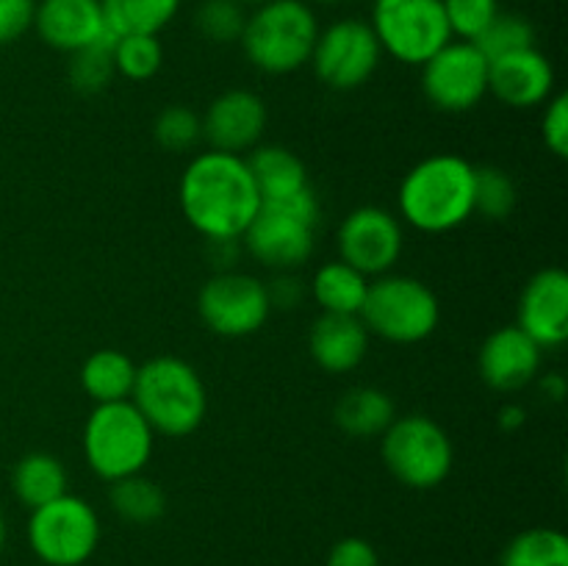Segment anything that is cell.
<instances>
[{"label": "cell", "mask_w": 568, "mask_h": 566, "mask_svg": "<svg viewBox=\"0 0 568 566\" xmlns=\"http://www.w3.org/2000/svg\"><path fill=\"white\" fill-rule=\"evenodd\" d=\"M189 225L209 242H236L261 211V192L247 159L222 150L194 155L178 183Z\"/></svg>", "instance_id": "cell-1"}, {"label": "cell", "mask_w": 568, "mask_h": 566, "mask_svg": "<svg viewBox=\"0 0 568 566\" xmlns=\"http://www.w3.org/2000/svg\"><path fill=\"white\" fill-rule=\"evenodd\" d=\"M399 216L422 233H449L475 216V164L436 153L408 170L397 194Z\"/></svg>", "instance_id": "cell-2"}, {"label": "cell", "mask_w": 568, "mask_h": 566, "mask_svg": "<svg viewBox=\"0 0 568 566\" xmlns=\"http://www.w3.org/2000/svg\"><path fill=\"white\" fill-rule=\"evenodd\" d=\"M131 403L148 420L155 436L183 438L197 431L209 411V394L200 372L178 355H155L136 366Z\"/></svg>", "instance_id": "cell-3"}, {"label": "cell", "mask_w": 568, "mask_h": 566, "mask_svg": "<svg viewBox=\"0 0 568 566\" xmlns=\"http://www.w3.org/2000/svg\"><path fill=\"white\" fill-rule=\"evenodd\" d=\"M320 22L305 0H270L247 14L242 50L255 70L266 75H288L311 61Z\"/></svg>", "instance_id": "cell-4"}, {"label": "cell", "mask_w": 568, "mask_h": 566, "mask_svg": "<svg viewBox=\"0 0 568 566\" xmlns=\"http://www.w3.org/2000/svg\"><path fill=\"white\" fill-rule=\"evenodd\" d=\"M320 214V198L311 186L292 198L266 200L244 231L242 242L258 264L277 272H292L314 255Z\"/></svg>", "instance_id": "cell-5"}, {"label": "cell", "mask_w": 568, "mask_h": 566, "mask_svg": "<svg viewBox=\"0 0 568 566\" xmlns=\"http://www.w3.org/2000/svg\"><path fill=\"white\" fill-rule=\"evenodd\" d=\"M83 458L105 483L139 475L153 458L155 433L131 400L100 403L83 425Z\"/></svg>", "instance_id": "cell-6"}, {"label": "cell", "mask_w": 568, "mask_h": 566, "mask_svg": "<svg viewBox=\"0 0 568 566\" xmlns=\"http://www.w3.org/2000/svg\"><path fill=\"white\" fill-rule=\"evenodd\" d=\"M358 316L369 336H381L392 344H419L436 333L442 305L425 281L386 272L369 283Z\"/></svg>", "instance_id": "cell-7"}, {"label": "cell", "mask_w": 568, "mask_h": 566, "mask_svg": "<svg viewBox=\"0 0 568 566\" xmlns=\"http://www.w3.org/2000/svg\"><path fill=\"white\" fill-rule=\"evenodd\" d=\"M381 455L386 469L416 492L442 486L455 466L453 438L425 414L394 416L381 436Z\"/></svg>", "instance_id": "cell-8"}, {"label": "cell", "mask_w": 568, "mask_h": 566, "mask_svg": "<svg viewBox=\"0 0 568 566\" xmlns=\"http://www.w3.org/2000/svg\"><path fill=\"white\" fill-rule=\"evenodd\" d=\"M100 516L75 494H61L28 516V547L48 566H81L100 544Z\"/></svg>", "instance_id": "cell-9"}, {"label": "cell", "mask_w": 568, "mask_h": 566, "mask_svg": "<svg viewBox=\"0 0 568 566\" xmlns=\"http://www.w3.org/2000/svg\"><path fill=\"white\" fill-rule=\"evenodd\" d=\"M369 26L383 53L410 67H422L453 39L442 0H375Z\"/></svg>", "instance_id": "cell-10"}, {"label": "cell", "mask_w": 568, "mask_h": 566, "mask_svg": "<svg viewBox=\"0 0 568 566\" xmlns=\"http://www.w3.org/2000/svg\"><path fill=\"white\" fill-rule=\"evenodd\" d=\"M381 42L369 22L347 17V20H336L327 28H320L308 64L314 67V75L325 87L336 89V92H353V89L369 83V78L381 67Z\"/></svg>", "instance_id": "cell-11"}, {"label": "cell", "mask_w": 568, "mask_h": 566, "mask_svg": "<svg viewBox=\"0 0 568 566\" xmlns=\"http://www.w3.org/2000/svg\"><path fill=\"white\" fill-rule=\"evenodd\" d=\"M200 320L211 333L244 338L258 333L272 314L270 289L247 272L225 270L209 277L197 297Z\"/></svg>", "instance_id": "cell-12"}, {"label": "cell", "mask_w": 568, "mask_h": 566, "mask_svg": "<svg viewBox=\"0 0 568 566\" xmlns=\"http://www.w3.org/2000/svg\"><path fill=\"white\" fill-rule=\"evenodd\" d=\"M422 92L444 114L471 111L488 94V59L475 42L449 39L422 64Z\"/></svg>", "instance_id": "cell-13"}, {"label": "cell", "mask_w": 568, "mask_h": 566, "mask_svg": "<svg viewBox=\"0 0 568 566\" xmlns=\"http://www.w3.org/2000/svg\"><path fill=\"white\" fill-rule=\"evenodd\" d=\"M338 259L366 277H381L394 270L405 247L403 222L381 205H361L349 211L336 233Z\"/></svg>", "instance_id": "cell-14"}, {"label": "cell", "mask_w": 568, "mask_h": 566, "mask_svg": "<svg viewBox=\"0 0 568 566\" xmlns=\"http://www.w3.org/2000/svg\"><path fill=\"white\" fill-rule=\"evenodd\" d=\"M203 139L211 150L222 153H247L261 142L266 131V103L250 89H227L214 98L200 117Z\"/></svg>", "instance_id": "cell-15"}, {"label": "cell", "mask_w": 568, "mask_h": 566, "mask_svg": "<svg viewBox=\"0 0 568 566\" xmlns=\"http://www.w3.org/2000/svg\"><path fill=\"white\" fill-rule=\"evenodd\" d=\"M544 347L532 342L519 325L497 327L491 336L483 342L477 355V370L483 383L494 392H519L530 386L541 375Z\"/></svg>", "instance_id": "cell-16"}, {"label": "cell", "mask_w": 568, "mask_h": 566, "mask_svg": "<svg viewBox=\"0 0 568 566\" xmlns=\"http://www.w3.org/2000/svg\"><path fill=\"white\" fill-rule=\"evenodd\" d=\"M516 325L541 347H560L568 336V275L547 266L525 283Z\"/></svg>", "instance_id": "cell-17"}, {"label": "cell", "mask_w": 568, "mask_h": 566, "mask_svg": "<svg viewBox=\"0 0 568 566\" xmlns=\"http://www.w3.org/2000/svg\"><path fill=\"white\" fill-rule=\"evenodd\" d=\"M488 94L508 109H536L555 94V67L538 48L488 61Z\"/></svg>", "instance_id": "cell-18"}, {"label": "cell", "mask_w": 568, "mask_h": 566, "mask_svg": "<svg viewBox=\"0 0 568 566\" xmlns=\"http://www.w3.org/2000/svg\"><path fill=\"white\" fill-rule=\"evenodd\" d=\"M33 28L48 48L75 53L109 37L100 0H39Z\"/></svg>", "instance_id": "cell-19"}, {"label": "cell", "mask_w": 568, "mask_h": 566, "mask_svg": "<svg viewBox=\"0 0 568 566\" xmlns=\"http://www.w3.org/2000/svg\"><path fill=\"white\" fill-rule=\"evenodd\" d=\"M311 358L327 375H344L369 353V331L355 314H322L308 333Z\"/></svg>", "instance_id": "cell-20"}, {"label": "cell", "mask_w": 568, "mask_h": 566, "mask_svg": "<svg viewBox=\"0 0 568 566\" xmlns=\"http://www.w3.org/2000/svg\"><path fill=\"white\" fill-rule=\"evenodd\" d=\"M247 166L255 178L261 200H283L308 189V170L297 153L277 144H255L247 155Z\"/></svg>", "instance_id": "cell-21"}, {"label": "cell", "mask_w": 568, "mask_h": 566, "mask_svg": "<svg viewBox=\"0 0 568 566\" xmlns=\"http://www.w3.org/2000/svg\"><path fill=\"white\" fill-rule=\"evenodd\" d=\"M369 277L347 261H325L311 277V297L322 314H361L369 292Z\"/></svg>", "instance_id": "cell-22"}, {"label": "cell", "mask_w": 568, "mask_h": 566, "mask_svg": "<svg viewBox=\"0 0 568 566\" xmlns=\"http://www.w3.org/2000/svg\"><path fill=\"white\" fill-rule=\"evenodd\" d=\"M394 400L383 388L375 386H355L336 403L333 420L347 436L353 438H375L383 436L394 422Z\"/></svg>", "instance_id": "cell-23"}, {"label": "cell", "mask_w": 568, "mask_h": 566, "mask_svg": "<svg viewBox=\"0 0 568 566\" xmlns=\"http://www.w3.org/2000/svg\"><path fill=\"white\" fill-rule=\"evenodd\" d=\"M67 486H70V477H67L64 464L50 453L22 455L11 472V492L28 511L67 494Z\"/></svg>", "instance_id": "cell-24"}, {"label": "cell", "mask_w": 568, "mask_h": 566, "mask_svg": "<svg viewBox=\"0 0 568 566\" xmlns=\"http://www.w3.org/2000/svg\"><path fill=\"white\" fill-rule=\"evenodd\" d=\"M136 364L120 350H98L81 366V386L94 403H120L131 400Z\"/></svg>", "instance_id": "cell-25"}, {"label": "cell", "mask_w": 568, "mask_h": 566, "mask_svg": "<svg viewBox=\"0 0 568 566\" xmlns=\"http://www.w3.org/2000/svg\"><path fill=\"white\" fill-rule=\"evenodd\" d=\"M105 26L116 37L164 31L181 11V0H100Z\"/></svg>", "instance_id": "cell-26"}, {"label": "cell", "mask_w": 568, "mask_h": 566, "mask_svg": "<svg viewBox=\"0 0 568 566\" xmlns=\"http://www.w3.org/2000/svg\"><path fill=\"white\" fill-rule=\"evenodd\" d=\"M109 503L122 522L131 525H153L164 516L166 494L155 481L144 477L142 472L131 477L114 481L109 488Z\"/></svg>", "instance_id": "cell-27"}, {"label": "cell", "mask_w": 568, "mask_h": 566, "mask_svg": "<svg viewBox=\"0 0 568 566\" xmlns=\"http://www.w3.org/2000/svg\"><path fill=\"white\" fill-rule=\"evenodd\" d=\"M499 566H568V538L555 527L521 530L503 549Z\"/></svg>", "instance_id": "cell-28"}, {"label": "cell", "mask_w": 568, "mask_h": 566, "mask_svg": "<svg viewBox=\"0 0 568 566\" xmlns=\"http://www.w3.org/2000/svg\"><path fill=\"white\" fill-rule=\"evenodd\" d=\"M116 33H109L100 42L89 44V48L75 50L70 53V64H67V78H70V87L81 94H98L103 92L111 83L114 72V55H111V48H114Z\"/></svg>", "instance_id": "cell-29"}, {"label": "cell", "mask_w": 568, "mask_h": 566, "mask_svg": "<svg viewBox=\"0 0 568 566\" xmlns=\"http://www.w3.org/2000/svg\"><path fill=\"white\" fill-rule=\"evenodd\" d=\"M114 72L128 81H150L164 64V48L155 33H125L114 39Z\"/></svg>", "instance_id": "cell-30"}, {"label": "cell", "mask_w": 568, "mask_h": 566, "mask_svg": "<svg viewBox=\"0 0 568 566\" xmlns=\"http://www.w3.org/2000/svg\"><path fill=\"white\" fill-rule=\"evenodd\" d=\"M516 200L519 192L508 172L499 166H475V214L491 222L508 220L516 209Z\"/></svg>", "instance_id": "cell-31"}, {"label": "cell", "mask_w": 568, "mask_h": 566, "mask_svg": "<svg viewBox=\"0 0 568 566\" xmlns=\"http://www.w3.org/2000/svg\"><path fill=\"white\" fill-rule=\"evenodd\" d=\"M475 44L488 61L503 59V55L516 53V50L536 48V28H532V22L527 17L499 11Z\"/></svg>", "instance_id": "cell-32"}, {"label": "cell", "mask_w": 568, "mask_h": 566, "mask_svg": "<svg viewBox=\"0 0 568 566\" xmlns=\"http://www.w3.org/2000/svg\"><path fill=\"white\" fill-rule=\"evenodd\" d=\"M247 11L239 0H203L194 14V26L209 42L231 44L242 39Z\"/></svg>", "instance_id": "cell-33"}, {"label": "cell", "mask_w": 568, "mask_h": 566, "mask_svg": "<svg viewBox=\"0 0 568 566\" xmlns=\"http://www.w3.org/2000/svg\"><path fill=\"white\" fill-rule=\"evenodd\" d=\"M153 137L161 150L170 153H186L203 139V122L186 105H166L153 122Z\"/></svg>", "instance_id": "cell-34"}, {"label": "cell", "mask_w": 568, "mask_h": 566, "mask_svg": "<svg viewBox=\"0 0 568 566\" xmlns=\"http://www.w3.org/2000/svg\"><path fill=\"white\" fill-rule=\"evenodd\" d=\"M442 3L449 33L464 42H477L499 14V0H442Z\"/></svg>", "instance_id": "cell-35"}, {"label": "cell", "mask_w": 568, "mask_h": 566, "mask_svg": "<svg viewBox=\"0 0 568 566\" xmlns=\"http://www.w3.org/2000/svg\"><path fill=\"white\" fill-rule=\"evenodd\" d=\"M541 133L547 148L552 150L558 159L568 155V98L566 94H552L547 100V111L541 120Z\"/></svg>", "instance_id": "cell-36"}, {"label": "cell", "mask_w": 568, "mask_h": 566, "mask_svg": "<svg viewBox=\"0 0 568 566\" xmlns=\"http://www.w3.org/2000/svg\"><path fill=\"white\" fill-rule=\"evenodd\" d=\"M37 0H0V48L17 42L28 28H33Z\"/></svg>", "instance_id": "cell-37"}, {"label": "cell", "mask_w": 568, "mask_h": 566, "mask_svg": "<svg viewBox=\"0 0 568 566\" xmlns=\"http://www.w3.org/2000/svg\"><path fill=\"white\" fill-rule=\"evenodd\" d=\"M325 566H381V558H377V549L366 538L347 536L333 544Z\"/></svg>", "instance_id": "cell-38"}, {"label": "cell", "mask_w": 568, "mask_h": 566, "mask_svg": "<svg viewBox=\"0 0 568 566\" xmlns=\"http://www.w3.org/2000/svg\"><path fill=\"white\" fill-rule=\"evenodd\" d=\"M270 289V300H272V309L275 305H281V309H294L297 305V300L303 297V286H300V281H294L288 272H281V275L272 281Z\"/></svg>", "instance_id": "cell-39"}, {"label": "cell", "mask_w": 568, "mask_h": 566, "mask_svg": "<svg viewBox=\"0 0 568 566\" xmlns=\"http://www.w3.org/2000/svg\"><path fill=\"white\" fill-rule=\"evenodd\" d=\"M499 427H503V431H508V433H514V431H519L521 425H525L527 422V411L521 408L519 403H505L503 408H499Z\"/></svg>", "instance_id": "cell-40"}, {"label": "cell", "mask_w": 568, "mask_h": 566, "mask_svg": "<svg viewBox=\"0 0 568 566\" xmlns=\"http://www.w3.org/2000/svg\"><path fill=\"white\" fill-rule=\"evenodd\" d=\"M541 392H544V397L560 403L566 394V377L558 375V372H549V375L541 377Z\"/></svg>", "instance_id": "cell-41"}, {"label": "cell", "mask_w": 568, "mask_h": 566, "mask_svg": "<svg viewBox=\"0 0 568 566\" xmlns=\"http://www.w3.org/2000/svg\"><path fill=\"white\" fill-rule=\"evenodd\" d=\"M6 538H9V525H6V514L3 508H0V553H3L6 547Z\"/></svg>", "instance_id": "cell-42"}, {"label": "cell", "mask_w": 568, "mask_h": 566, "mask_svg": "<svg viewBox=\"0 0 568 566\" xmlns=\"http://www.w3.org/2000/svg\"><path fill=\"white\" fill-rule=\"evenodd\" d=\"M239 3H242V6H253V9H258V6L270 3V0H239Z\"/></svg>", "instance_id": "cell-43"}, {"label": "cell", "mask_w": 568, "mask_h": 566, "mask_svg": "<svg viewBox=\"0 0 568 566\" xmlns=\"http://www.w3.org/2000/svg\"><path fill=\"white\" fill-rule=\"evenodd\" d=\"M314 3H320V6H338V3H344V0H314Z\"/></svg>", "instance_id": "cell-44"}]
</instances>
